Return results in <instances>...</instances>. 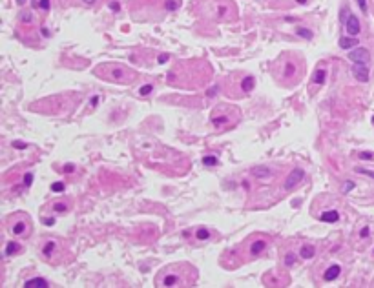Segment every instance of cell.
Returning a JSON list of instances; mask_svg holds the SVG:
<instances>
[{
	"label": "cell",
	"instance_id": "obj_8",
	"mask_svg": "<svg viewBox=\"0 0 374 288\" xmlns=\"http://www.w3.org/2000/svg\"><path fill=\"white\" fill-rule=\"evenodd\" d=\"M352 75L359 82H367L369 80V68H367V64H352Z\"/></svg>",
	"mask_w": 374,
	"mask_h": 288
},
{
	"label": "cell",
	"instance_id": "obj_27",
	"mask_svg": "<svg viewBox=\"0 0 374 288\" xmlns=\"http://www.w3.org/2000/svg\"><path fill=\"white\" fill-rule=\"evenodd\" d=\"M152 91H153V86H152V84H144V86H141V90H139V95L144 97V95H150Z\"/></svg>",
	"mask_w": 374,
	"mask_h": 288
},
{
	"label": "cell",
	"instance_id": "obj_31",
	"mask_svg": "<svg viewBox=\"0 0 374 288\" xmlns=\"http://www.w3.org/2000/svg\"><path fill=\"white\" fill-rule=\"evenodd\" d=\"M356 172H358V174H361V175H369L371 179H374V172H373V170H365V168H356Z\"/></svg>",
	"mask_w": 374,
	"mask_h": 288
},
{
	"label": "cell",
	"instance_id": "obj_17",
	"mask_svg": "<svg viewBox=\"0 0 374 288\" xmlns=\"http://www.w3.org/2000/svg\"><path fill=\"white\" fill-rule=\"evenodd\" d=\"M320 219H322L323 223H336V221L340 219V213H338L336 210H329V212H323L322 215H320Z\"/></svg>",
	"mask_w": 374,
	"mask_h": 288
},
{
	"label": "cell",
	"instance_id": "obj_7",
	"mask_svg": "<svg viewBox=\"0 0 374 288\" xmlns=\"http://www.w3.org/2000/svg\"><path fill=\"white\" fill-rule=\"evenodd\" d=\"M345 28H347V33L351 37H358L359 31H361V24H359L358 16L356 15H349L347 20H345Z\"/></svg>",
	"mask_w": 374,
	"mask_h": 288
},
{
	"label": "cell",
	"instance_id": "obj_25",
	"mask_svg": "<svg viewBox=\"0 0 374 288\" xmlns=\"http://www.w3.org/2000/svg\"><path fill=\"white\" fill-rule=\"evenodd\" d=\"M53 210H55V212H60V213H62V212H66V210H68V203H66V201H60V203H55V205H53Z\"/></svg>",
	"mask_w": 374,
	"mask_h": 288
},
{
	"label": "cell",
	"instance_id": "obj_9",
	"mask_svg": "<svg viewBox=\"0 0 374 288\" xmlns=\"http://www.w3.org/2000/svg\"><path fill=\"white\" fill-rule=\"evenodd\" d=\"M159 283L165 285V287H177V285H183L181 283V275L179 273H165V275H159Z\"/></svg>",
	"mask_w": 374,
	"mask_h": 288
},
{
	"label": "cell",
	"instance_id": "obj_45",
	"mask_svg": "<svg viewBox=\"0 0 374 288\" xmlns=\"http://www.w3.org/2000/svg\"><path fill=\"white\" fill-rule=\"evenodd\" d=\"M373 122H374V117H373Z\"/></svg>",
	"mask_w": 374,
	"mask_h": 288
},
{
	"label": "cell",
	"instance_id": "obj_22",
	"mask_svg": "<svg viewBox=\"0 0 374 288\" xmlns=\"http://www.w3.org/2000/svg\"><path fill=\"white\" fill-rule=\"evenodd\" d=\"M217 162H219V160H217L216 155H206V157H203V164H204V166H216Z\"/></svg>",
	"mask_w": 374,
	"mask_h": 288
},
{
	"label": "cell",
	"instance_id": "obj_38",
	"mask_svg": "<svg viewBox=\"0 0 374 288\" xmlns=\"http://www.w3.org/2000/svg\"><path fill=\"white\" fill-rule=\"evenodd\" d=\"M358 4H359V9H361L363 13H367V0H358Z\"/></svg>",
	"mask_w": 374,
	"mask_h": 288
},
{
	"label": "cell",
	"instance_id": "obj_6",
	"mask_svg": "<svg viewBox=\"0 0 374 288\" xmlns=\"http://www.w3.org/2000/svg\"><path fill=\"white\" fill-rule=\"evenodd\" d=\"M349 61L352 64H369L371 53L365 48H354V49H349Z\"/></svg>",
	"mask_w": 374,
	"mask_h": 288
},
{
	"label": "cell",
	"instance_id": "obj_11",
	"mask_svg": "<svg viewBox=\"0 0 374 288\" xmlns=\"http://www.w3.org/2000/svg\"><path fill=\"white\" fill-rule=\"evenodd\" d=\"M28 228H30V224L26 223V221H15L13 224H11V234L13 235H26V232H28Z\"/></svg>",
	"mask_w": 374,
	"mask_h": 288
},
{
	"label": "cell",
	"instance_id": "obj_13",
	"mask_svg": "<svg viewBox=\"0 0 374 288\" xmlns=\"http://www.w3.org/2000/svg\"><path fill=\"white\" fill-rule=\"evenodd\" d=\"M48 285H50V283H48L44 277H35V279H30L24 283L26 288H46Z\"/></svg>",
	"mask_w": 374,
	"mask_h": 288
},
{
	"label": "cell",
	"instance_id": "obj_29",
	"mask_svg": "<svg viewBox=\"0 0 374 288\" xmlns=\"http://www.w3.org/2000/svg\"><path fill=\"white\" fill-rule=\"evenodd\" d=\"M285 265L287 266L296 265V256H294V254H287V256H285Z\"/></svg>",
	"mask_w": 374,
	"mask_h": 288
},
{
	"label": "cell",
	"instance_id": "obj_16",
	"mask_svg": "<svg viewBox=\"0 0 374 288\" xmlns=\"http://www.w3.org/2000/svg\"><path fill=\"white\" fill-rule=\"evenodd\" d=\"M299 256L303 259H312L316 256V248L312 244H303L301 250H299Z\"/></svg>",
	"mask_w": 374,
	"mask_h": 288
},
{
	"label": "cell",
	"instance_id": "obj_43",
	"mask_svg": "<svg viewBox=\"0 0 374 288\" xmlns=\"http://www.w3.org/2000/svg\"><path fill=\"white\" fill-rule=\"evenodd\" d=\"M298 4H307V0H296Z\"/></svg>",
	"mask_w": 374,
	"mask_h": 288
},
{
	"label": "cell",
	"instance_id": "obj_26",
	"mask_svg": "<svg viewBox=\"0 0 374 288\" xmlns=\"http://www.w3.org/2000/svg\"><path fill=\"white\" fill-rule=\"evenodd\" d=\"M165 8L168 9V11H175V9L179 8V2H177V0H166Z\"/></svg>",
	"mask_w": 374,
	"mask_h": 288
},
{
	"label": "cell",
	"instance_id": "obj_18",
	"mask_svg": "<svg viewBox=\"0 0 374 288\" xmlns=\"http://www.w3.org/2000/svg\"><path fill=\"white\" fill-rule=\"evenodd\" d=\"M325 75H327V69H318L312 77V82L314 84H323L325 82Z\"/></svg>",
	"mask_w": 374,
	"mask_h": 288
},
{
	"label": "cell",
	"instance_id": "obj_36",
	"mask_svg": "<svg viewBox=\"0 0 374 288\" xmlns=\"http://www.w3.org/2000/svg\"><path fill=\"white\" fill-rule=\"evenodd\" d=\"M168 59H170V55H168V53H163V55H159L157 62H159V64H165V62L168 61Z\"/></svg>",
	"mask_w": 374,
	"mask_h": 288
},
{
	"label": "cell",
	"instance_id": "obj_42",
	"mask_svg": "<svg viewBox=\"0 0 374 288\" xmlns=\"http://www.w3.org/2000/svg\"><path fill=\"white\" fill-rule=\"evenodd\" d=\"M83 2H84V4H88V6H91V4H95L97 0H83Z\"/></svg>",
	"mask_w": 374,
	"mask_h": 288
},
{
	"label": "cell",
	"instance_id": "obj_37",
	"mask_svg": "<svg viewBox=\"0 0 374 288\" xmlns=\"http://www.w3.org/2000/svg\"><path fill=\"white\" fill-rule=\"evenodd\" d=\"M352 188H354V182L347 181V182L343 184V193H347V192H349V190H352Z\"/></svg>",
	"mask_w": 374,
	"mask_h": 288
},
{
	"label": "cell",
	"instance_id": "obj_30",
	"mask_svg": "<svg viewBox=\"0 0 374 288\" xmlns=\"http://www.w3.org/2000/svg\"><path fill=\"white\" fill-rule=\"evenodd\" d=\"M358 157L361 160H374V153H371V152H361V153H358Z\"/></svg>",
	"mask_w": 374,
	"mask_h": 288
},
{
	"label": "cell",
	"instance_id": "obj_41",
	"mask_svg": "<svg viewBox=\"0 0 374 288\" xmlns=\"http://www.w3.org/2000/svg\"><path fill=\"white\" fill-rule=\"evenodd\" d=\"M64 170H66V172H73V164H66Z\"/></svg>",
	"mask_w": 374,
	"mask_h": 288
},
{
	"label": "cell",
	"instance_id": "obj_34",
	"mask_svg": "<svg viewBox=\"0 0 374 288\" xmlns=\"http://www.w3.org/2000/svg\"><path fill=\"white\" fill-rule=\"evenodd\" d=\"M13 148H17V150H24V148H28V144L22 143V141H15V143H13Z\"/></svg>",
	"mask_w": 374,
	"mask_h": 288
},
{
	"label": "cell",
	"instance_id": "obj_21",
	"mask_svg": "<svg viewBox=\"0 0 374 288\" xmlns=\"http://www.w3.org/2000/svg\"><path fill=\"white\" fill-rule=\"evenodd\" d=\"M18 18H20L22 24H33V13H31V11H22V13L18 15Z\"/></svg>",
	"mask_w": 374,
	"mask_h": 288
},
{
	"label": "cell",
	"instance_id": "obj_40",
	"mask_svg": "<svg viewBox=\"0 0 374 288\" xmlns=\"http://www.w3.org/2000/svg\"><path fill=\"white\" fill-rule=\"evenodd\" d=\"M44 223L48 224V226H53V224H55V219H53V217H50V219H46Z\"/></svg>",
	"mask_w": 374,
	"mask_h": 288
},
{
	"label": "cell",
	"instance_id": "obj_12",
	"mask_svg": "<svg viewBox=\"0 0 374 288\" xmlns=\"http://www.w3.org/2000/svg\"><path fill=\"white\" fill-rule=\"evenodd\" d=\"M265 248H267V241H263V239H257V241H254V243L250 244V254L252 256H261L263 252H265Z\"/></svg>",
	"mask_w": 374,
	"mask_h": 288
},
{
	"label": "cell",
	"instance_id": "obj_39",
	"mask_svg": "<svg viewBox=\"0 0 374 288\" xmlns=\"http://www.w3.org/2000/svg\"><path fill=\"white\" fill-rule=\"evenodd\" d=\"M110 8H112V11H119L120 4H119V2H110Z\"/></svg>",
	"mask_w": 374,
	"mask_h": 288
},
{
	"label": "cell",
	"instance_id": "obj_14",
	"mask_svg": "<svg viewBox=\"0 0 374 288\" xmlns=\"http://www.w3.org/2000/svg\"><path fill=\"white\" fill-rule=\"evenodd\" d=\"M354 46H358V38L356 37H351V35H349V37L340 38V48H341V49H352Z\"/></svg>",
	"mask_w": 374,
	"mask_h": 288
},
{
	"label": "cell",
	"instance_id": "obj_23",
	"mask_svg": "<svg viewBox=\"0 0 374 288\" xmlns=\"http://www.w3.org/2000/svg\"><path fill=\"white\" fill-rule=\"evenodd\" d=\"M197 239H199V241H208L210 230H206V228H199V230H197Z\"/></svg>",
	"mask_w": 374,
	"mask_h": 288
},
{
	"label": "cell",
	"instance_id": "obj_15",
	"mask_svg": "<svg viewBox=\"0 0 374 288\" xmlns=\"http://www.w3.org/2000/svg\"><path fill=\"white\" fill-rule=\"evenodd\" d=\"M254 86H255V79L252 75H247L243 80H241V90L245 91V93L254 90Z\"/></svg>",
	"mask_w": 374,
	"mask_h": 288
},
{
	"label": "cell",
	"instance_id": "obj_10",
	"mask_svg": "<svg viewBox=\"0 0 374 288\" xmlns=\"http://www.w3.org/2000/svg\"><path fill=\"white\" fill-rule=\"evenodd\" d=\"M340 273H341V266L340 265H330L327 270H325V273H323V279L325 281H334L340 277Z\"/></svg>",
	"mask_w": 374,
	"mask_h": 288
},
{
	"label": "cell",
	"instance_id": "obj_44",
	"mask_svg": "<svg viewBox=\"0 0 374 288\" xmlns=\"http://www.w3.org/2000/svg\"><path fill=\"white\" fill-rule=\"evenodd\" d=\"M18 4H24V0H18Z\"/></svg>",
	"mask_w": 374,
	"mask_h": 288
},
{
	"label": "cell",
	"instance_id": "obj_2",
	"mask_svg": "<svg viewBox=\"0 0 374 288\" xmlns=\"http://www.w3.org/2000/svg\"><path fill=\"white\" fill-rule=\"evenodd\" d=\"M276 79L283 86H292V84L298 82L299 79V66L296 64V61H285L283 71L276 75Z\"/></svg>",
	"mask_w": 374,
	"mask_h": 288
},
{
	"label": "cell",
	"instance_id": "obj_4",
	"mask_svg": "<svg viewBox=\"0 0 374 288\" xmlns=\"http://www.w3.org/2000/svg\"><path fill=\"white\" fill-rule=\"evenodd\" d=\"M303 179H305V170H303V168H294L290 174H289V177L285 179L283 188L287 190V192H290V190L296 188Z\"/></svg>",
	"mask_w": 374,
	"mask_h": 288
},
{
	"label": "cell",
	"instance_id": "obj_35",
	"mask_svg": "<svg viewBox=\"0 0 374 288\" xmlns=\"http://www.w3.org/2000/svg\"><path fill=\"white\" fill-rule=\"evenodd\" d=\"M31 182H33V174L24 175V184H26V186H31Z\"/></svg>",
	"mask_w": 374,
	"mask_h": 288
},
{
	"label": "cell",
	"instance_id": "obj_32",
	"mask_svg": "<svg viewBox=\"0 0 374 288\" xmlns=\"http://www.w3.org/2000/svg\"><path fill=\"white\" fill-rule=\"evenodd\" d=\"M38 8L42 11H50V0H38Z\"/></svg>",
	"mask_w": 374,
	"mask_h": 288
},
{
	"label": "cell",
	"instance_id": "obj_33",
	"mask_svg": "<svg viewBox=\"0 0 374 288\" xmlns=\"http://www.w3.org/2000/svg\"><path fill=\"white\" fill-rule=\"evenodd\" d=\"M369 234H371V228L363 226V228H361V232H359V237H361V239H367V237H369Z\"/></svg>",
	"mask_w": 374,
	"mask_h": 288
},
{
	"label": "cell",
	"instance_id": "obj_28",
	"mask_svg": "<svg viewBox=\"0 0 374 288\" xmlns=\"http://www.w3.org/2000/svg\"><path fill=\"white\" fill-rule=\"evenodd\" d=\"M64 182H53L51 184V192H55V193H60V192H64Z\"/></svg>",
	"mask_w": 374,
	"mask_h": 288
},
{
	"label": "cell",
	"instance_id": "obj_3",
	"mask_svg": "<svg viewBox=\"0 0 374 288\" xmlns=\"http://www.w3.org/2000/svg\"><path fill=\"white\" fill-rule=\"evenodd\" d=\"M223 112H224V108L219 106V108H216L214 113H212V124L219 129L230 128L234 122H236V119H232V115H226V113H223Z\"/></svg>",
	"mask_w": 374,
	"mask_h": 288
},
{
	"label": "cell",
	"instance_id": "obj_1",
	"mask_svg": "<svg viewBox=\"0 0 374 288\" xmlns=\"http://www.w3.org/2000/svg\"><path fill=\"white\" fill-rule=\"evenodd\" d=\"M97 77L117 84H130L135 80V73L122 64H101L95 68Z\"/></svg>",
	"mask_w": 374,
	"mask_h": 288
},
{
	"label": "cell",
	"instance_id": "obj_19",
	"mask_svg": "<svg viewBox=\"0 0 374 288\" xmlns=\"http://www.w3.org/2000/svg\"><path fill=\"white\" fill-rule=\"evenodd\" d=\"M17 252H20V244H17L15 241H9L6 246V256H13Z\"/></svg>",
	"mask_w": 374,
	"mask_h": 288
},
{
	"label": "cell",
	"instance_id": "obj_24",
	"mask_svg": "<svg viewBox=\"0 0 374 288\" xmlns=\"http://www.w3.org/2000/svg\"><path fill=\"white\" fill-rule=\"evenodd\" d=\"M296 35H299L301 38H308V40H310V38H312V31L305 30V28H298V30H296Z\"/></svg>",
	"mask_w": 374,
	"mask_h": 288
},
{
	"label": "cell",
	"instance_id": "obj_20",
	"mask_svg": "<svg viewBox=\"0 0 374 288\" xmlns=\"http://www.w3.org/2000/svg\"><path fill=\"white\" fill-rule=\"evenodd\" d=\"M55 248H57V243H55V241H50V243L44 244V248H42V254H44L46 257H50L53 252H55Z\"/></svg>",
	"mask_w": 374,
	"mask_h": 288
},
{
	"label": "cell",
	"instance_id": "obj_5",
	"mask_svg": "<svg viewBox=\"0 0 374 288\" xmlns=\"http://www.w3.org/2000/svg\"><path fill=\"white\" fill-rule=\"evenodd\" d=\"M250 175L255 177V179H259V181H270L276 175V170L267 166V164H257V166L250 168Z\"/></svg>",
	"mask_w": 374,
	"mask_h": 288
}]
</instances>
